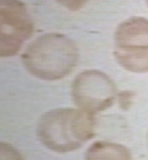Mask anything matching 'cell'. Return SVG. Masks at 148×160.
I'll return each instance as SVG.
<instances>
[{"mask_svg":"<svg viewBox=\"0 0 148 160\" xmlns=\"http://www.w3.org/2000/svg\"><path fill=\"white\" fill-rule=\"evenodd\" d=\"M33 32V23L21 0H0V57L17 55Z\"/></svg>","mask_w":148,"mask_h":160,"instance_id":"cell-5","label":"cell"},{"mask_svg":"<svg viewBox=\"0 0 148 160\" xmlns=\"http://www.w3.org/2000/svg\"><path fill=\"white\" fill-rule=\"evenodd\" d=\"M0 160H24L21 154L9 143H0Z\"/></svg>","mask_w":148,"mask_h":160,"instance_id":"cell-7","label":"cell"},{"mask_svg":"<svg viewBox=\"0 0 148 160\" xmlns=\"http://www.w3.org/2000/svg\"><path fill=\"white\" fill-rule=\"evenodd\" d=\"M93 114L81 109L60 108L47 111L37 124V136L51 151L69 153L95 136Z\"/></svg>","mask_w":148,"mask_h":160,"instance_id":"cell-1","label":"cell"},{"mask_svg":"<svg viewBox=\"0 0 148 160\" xmlns=\"http://www.w3.org/2000/svg\"><path fill=\"white\" fill-rule=\"evenodd\" d=\"M120 103H121V107L123 108V109H128L129 106L131 104V95L129 94L128 92H121L120 95Z\"/></svg>","mask_w":148,"mask_h":160,"instance_id":"cell-9","label":"cell"},{"mask_svg":"<svg viewBox=\"0 0 148 160\" xmlns=\"http://www.w3.org/2000/svg\"><path fill=\"white\" fill-rule=\"evenodd\" d=\"M117 88L113 81L97 69H87L79 73L72 84L74 104L91 114L110 108L116 98Z\"/></svg>","mask_w":148,"mask_h":160,"instance_id":"cell-4","label":"cell"},{"mask_svg":"<svg viewBox=\"0 0 148 160\" xmlns=\"http://www.w3.org/2000/svg\"><path fill=\"white\" fill-rule=\"evenodd\" d=\"M85 160H132V158L129 149L122 144L108 141H98L87 149Z\"/></svg>","mask_w":148,"mask_h":160,"instance_id":"cell-6","label":"cell"},{"mask_svg":"<svg viewBox=\"0 0 148 160\" xmlns=\"http://www.w3.org/2000/svg\"><path fill=\"white\" fill-rule=\"evenodd\" d=\"M146 2H147V5H148V0H146Z\"/></svg>","mask_w":148,"mask_h":160,"instance_id":"cell-10","label":"cell"},{"mask_svg":"<svg viewBox=\"0 0 148 160\" xmlns=\"http://www.w3.org/2000/svg\"><path fill=\"white\" fill-rule=\"evenodd\" d=\"M57 1L65 8L72 11H77L82 8L89 0H57Z\"/></svg>","mask_w":148,"mask_h":160,"instance_id":"cell-8","label":"cell"},{"mask_svg":"<svg viewBox=\"0 0 148 160\" xmlns=\"http://www.w3.org/2000/svg\"><path fill=\"white\" fill-rule=\"evenodd\" d=\"M114 57L130 72H148V20L131 17L118 26L114 35Z\"/></svg>","mask_w":148,"mask_h":160,"instance_id":"cell-3","label":"cell"},{"mask_svg":"<svg viewBox=\"0 0 148 160\" xmlns=\"http://www.w3.org/2000/svg\"><path fill=\"white\" fill-rule=\"evenodd\" d=\"M79 51L73 41L61 33H47L32 41L22 56L25 69L34 77L57 81L76 67Z\"/></svg>","mask_w":148,"mask_h":160,"instance_id":"cell-2","label":"cell"}]
</instances>
